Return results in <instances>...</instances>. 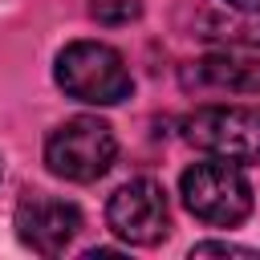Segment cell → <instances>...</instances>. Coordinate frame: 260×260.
<instances>
[{
    "mask_svg": "<svg viewBox=\"0 0 260 260\" xmlns=\"http://www.w3.org/2000/svg\"><path fill=\"white\" fill-rule=\"evenodd\" d=\"M187 142L228 162H260V110L256 106H199L187 122Z\"/></svg>",
    "mask_w": 260,
    "mask_h": 260,
    "instance_id": "277c9868",
    "label": "cell"
},
{
    "mask_svg": "<svg viewBox=\"0 0 260 260\" xmlns=\"http://www.w3.org/2000/svg\"><path fill=\"white\" fill-rule=\"evenodd\" d=\"M191 256H256L252 248H240V244H223V240H207V244H195Z\"/></svg>",
    "mask_w": 260,
    "mask_h": 260,
    "instance_id": "9c48e42d",
    "label": "cell"
},
{
    "mask_svg": "<svg viewBox=\"0 0 260 260\" xmlns=\"http://www.w3.org/2000/svg\"><path fill=\"white\" fill-rule=\"evenodd\" d=\"M118 154V138L102 118L77 114L61 122L45 142V167L65 183H93L110 171Z\"/></svg>",
    "mask_w": 260,
    "mask_h": 260,
    "instance_id": "3957f363",
    "label": "cell"
},
{
    "mask_svg": "<svg viewBox=\"0 0 260 260\" xmlns=\"http://www.w3.org/2000/svg\"><path fill=\"white\" fill-rule=\"evenodd\" d=\"M81 232V211L57 195H28L16 207V236L37 256H61Z\"/></svg>",
    "mask_w": 260,
    "mask_h": 260,
    "instance_id": "8992f818",
    "label": "cell"
},
{
    "mask_svg": "<svg viewBox=\"0 0 260 260\" xmlns=\"http://www.w3.org/2000/svg\"><path fill=\"white\" fill-rule=\"evenodd\" d=\"M228 4H232V8H244V12H256V8H260V0H228Z\"/></svg>",
    "mask_w": 260,
    "mask_h": 260,
    "instance_id": "30bf717a",
    "label": "cell"
},
{
    "mask_svg": "<svg viewBox=\"0 0 260 260\" xmlns=\"http://www.w3.org/2000/svg\"><path fill=\"white\" fill-rule=\"evenodd\" d=\"M57 85L89 106H118L122 98H130L134 77L126 57L114 45L102 41H73L57 53V69H53Z\"/></svg>",
    "mask_w": 260,
    "mask_h": 260,
    "instance_id": "6da1fadb",
    "label": "cell"
},
{
    "mask_svg": "<svg viewBox=\"0 0 260 260\" xmlns=\"http://www.w3.org/2000/svg\"><path fill=\"white\" fill-rule=\"evenodd\" d=\"M106 223L118 240L126 244H158L171 228V211H167V191L154 179H130L122 183L110 203H106Z\"/></svg>",
    "mask_w": 260,
    "mask_h": 260,
    "instance_id": "5b68a950",
    "label": "cell"
},
{
    "mask_svg": "<svg viewBox=\"0 0 260 260\" xmlns=\"http://www.w3.org/2000/svg\"><path fill=\"white\" fill-rule=\"evenodd\" d=\"M89 16H93L98 24L118 28V24L138 20V16H142V4H138V0H89Z\"/></svg>",
    "mask_w": 260,
    "mask_h": 260,
    "instance_id": "ba28073f",
    "label": "cell"
},
{
    "mask_svg": "<svg viewBox=\"0 0 260 260\" xmlns=\"http://www.w3.org/2000/svg\"><path fill=\"white\" fill-rule=\"evenodd\" d=\"M179 191H183L187 211L211 228H236L252 215V183L240 171V162L211 154L183 171Z\"/></svg>",
    "mask_w": 260,
    "mask_h": 260,
    "instance_id": "7a4b0ae2",
    "label": "cell"
},
{
    "mask_svg": "<svg viewBox=\"0 0 260 260\" xmlns=\"http://www.w3.org/2000/svg\"><path fill=\"white\" fill-rule=\"evenodd\" d=\"M187 89H228V93H260V57L244 53H207L183 69Z\"/></svg>",
    "mask_w": 260,
    "mask_h": 260,
    "instance_id": "52a82bcc",
    "label": "cell"
}]
</instances>
